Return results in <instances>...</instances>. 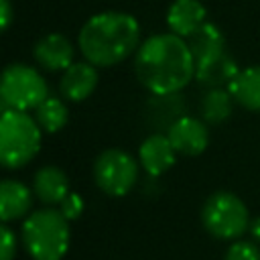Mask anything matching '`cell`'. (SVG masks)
Masks as SVG:
<instances>
[{
	"mask_svg": "<svg viewBox=\"0 0 260 260\" xmlns=\"http://www.w3.org/2000/svg\"><path fill=\"white\" fill-rule=\"evenodd\" d=\"M169 140L173 142L175 150L183 156H199L201 152H205L207 144H209V130H207V122L197 120L189 114H185L183 118H179L167 132Z\"/></svg>",
	"mask_w": 260,
	"mask_h": 260,
	"instance_id": "cell-8",
	"label": "cell"
},
{
	"mask_svg": "<svg viewBox=\"0 0 260 260\" xmlns=\"http://www.w3.org/2000/svg\"><path fill=\"white\" fill-rule=\"evenodd\" d=\"M165 20L171 32L187 39L207 20V10L199 0H173Z\"/></svg>",
	"mask_w": 260,
	"mask_h": 260,
	"instance_id": "cell-13",
	"label": "cell"
},
{
	"mask_svg": "<svg viewBox=\"0 0 260 260\" xmlns=\"http://www.w3.org/2000/svg\"><path fill=\"white\" fill-rule=\"evenodd\" d=\"M32 207V191L16 181L4 179L0 183V219L2 223H10L14 219L24 217Z\"/></svg>",
	"mask_w": 260,
	"mask_h": 260,
	"instance_id": "cell-15",
	"label": "cell"
},
{
	"mask_svg": "<svg viewBox=\"0 0 260 260\" xmlns=\"http://www.w3.org/2000/svg\"><path fill=\"white\" fill-rule=\"evenodd\" d=\"M234 95L230 89L225 87H213V89H207L201 98V118L203 122L211 124V126H217L221 122H225L230 116H232V110H234Z\"/></svg>",
	"mask_w": 260,
	"mask_h": 260,
	"instance_id": "cell-19",
	"label": "cell"
},
{
	"mask_svg": "<svg viewBox=\"0 0 260 260\" xmlns=\"http://www.w3.org/2000/svg\"><path fill=\"white\" fill-rule=\"evenodd\" d=\"M43 130L28 112L2 110L0 118V160L6 169L28 165L41 150Z\"/></svg>",
	"mask_w": 260,
	"mask_h": 260,
	"instance_id": "cell-4",
	"label": "cell"
},
{
	"mask_svg": "<svg viewBox=\"0 0 260 260\" xmlns=\"http://www.w3.org/2000/svg\"><path fill=\"white\" fill-rule=\"evenodd\" d=\"M187 45L191 49V55L195 59V65L207 63L219 55L225 53V37L221 32V28L209 20H205L193 35H189Z\"/></svg>",
	"mask_w": 260,
	"mask_h": 260,
	"instance_id": "cell-14",
	"label": "cell"
},
{
	"mask_svg": "<svg viewBox=\"0 0 260 260\" xmlns=\"http://www.w3.org/2000/svg\"><path fill=\"white\" fill-rule=\"evenodd\" d=\"M238 73H240V67L228 53H223V55H219V57L195 67V79L205 89L230 87Z\"/></svg>",
	"mask_w": 260,
	"mask_h": 260,
	"instance_id": "cell-17",
	"label": "cell"
},
{
	"mask_svg": "<svg viewBox=\"0 0 260 260\" xmlns=\"http://www.w3.org/2000/svg\"><path fill=\"white\" fill-rule=\"evenodd\" d=\"M195 59L187 41L175 32H158L140 43L134 57L138 81L150 93H177L195 77Z\"/></svg>",
	"mask_w": 260,
	"mask_h": 260,
	"instance_id": "cell-1",
	"label": "cell"
},
{
	"mask_svg": "<svg viewBox=\"0 0 260 260\" xmlns=\"http://www.w3.org/2000/svg\"><path fill=\"white\" fill-rule=\"evenodd\" d=\"M49 95L45 77L26 63H10L2 73V110H35Z\"/></svg>",
	"mask_w": 260,
	"mask_h": 260,
	"instance_id": "cell-6",
	"label": "cell"
},
{
	"mask_svg": "<svg viewBox=\"0 0 260 260\" xmlns=\"http://www.w3.org/2000/svg\"><path fill=\"white\" fill-rule=\"evenodd\" d=\"M35 61L47 71H65L73 63V45L61 32L41 37L32 49Z\"/></svg>",
	"mask_w": 260,
	"mask_h": 260,
	"instance_id": "cell-11",
	"label": "cell"
},
{
	"mask_svg": "<svg viewBox=\"0 0 260 260\" xmlns=\"http://www.w3.org/2000/svg\"><path fill=\"white\" fill-rule=\"evenodd\" d=\"M228 89L240 106H244L250 112H260V65L240 69V73Z\"/></svg>",
	"mask_w": 260,
	"mask_h": 260,
	"instance_id": "cell-18",
	"label": "cell"
},
{
	"mask_svg": "<svg viewBox=\"0 0 260 260\" xmlns=\"http://www.w3.org/2000/svg\"><path fill=\"white\" fill-rule=\"evenodd\" d=\"M98 67L93 63H71L59 79V91L69 102H83L98 87Z\"/></svg>",
	"mask_w": 260,
	"mask_h": 260,
	"instance_id": "cell-12",
	"label": "cell"
},
{
	"mask_svg": "<svg viewBox=\"0 0 260 260\" xmlns=\"http://www.w3.org/2000/svg\"><path fill=\"white\" fill-rule=\"evenodd\" d=\"M0 12H2V30H6L8 26H10V22H12V4H10V0H0Z\"/></svg>",
	"mask_w": 260,
	"mask_h": 260,
	"instance_id": "cell-24",
	"label": "cell"
},
{
	"mask_svg": "<svg viewBox=\"0 0 260 260\" xmlns=\"http://www.w3.org/2000/svg\"><path fill=\"white\" fill-rule=\"evenodd\" d=\"M22 246L32 260H61L71 244L69 219L61 209L47 205L26 215L20 230Z\"/></svg>",
	"mask_w": 260,
	"mask_h": 260,
	"instance_id": "cell-3",
	"label": "cell"
},
{
	"mask_svg": "<svg viewBox=\"0 0 260 260\" xmlns=\"http://www.w3.org/2000/svg\"><path fill=\"white\" fill-rule=\"evenodd\" d=\"M223 260H260V248L250 240H234Z\"/></svg>",
	"mask_w": 260,
	"mask_h": 260,
	"instance_id": "cell-21",
	"label": "cell"
},
{
	"mask_svg": "<svg viewBox=\"0 0 260 260\" xmlns=\"http://www.w3.org/2000/svg\"><path fill=\"white\" fill-rule=\"evenodd\" d=\"M35 120L41 126L43 132L47 134H55L59 132L67 120H69V110L65 106V102L57 95H47L37 108H35Z\"/></svg>",
	"mask_w": 260,
	"mask_h": 260,
	"instance_id": "cell-20",
	"label": "cell"
},
{
	"mask_svg": "<svg viewBox=\"0 0 260 260\" xmlns=\"http://www.w3.org/2000/svg\"><path fill=\"white\" fill-rule=\"evenodd\" d=\"M32 193L45 205H59L69 195V179L65 171L55 165L39 169L32 177Z\"/></svg>",
	"mask_w": 260,
	"mask_h": 260,
	"instance_id": "cell-16",
	"label": "cell"
},
{
	"mask_svg": "<svg viewBox=\"0 0 260 260\" xmlns=\"http://www.w3.org/2000/svg\"><path fill=\"white\" fill-rule=\"evenodd\" d=\"M177 150L165 132H154L138 148V162L150 177L165 175L177 160Z\"/></svg>",
	"mask_w": 260,
	"mask_h": 260,
	"instance_id": "cell-10",
	"label": "cell"
},
{
	"mask_svg": "<svg viewBox=\"0 0 260 260\" xmlns=\"http://www.w3.org/2000/svg\"><path fill=\"white\" fill-rule=\"evenodd\" d=\"M16 256V236L8 228V223H2L0 228V260H12Z\"/></svg>",
	"mask_w": 260,
	"mask_h": 260,
	"instance_id": "cell-23",
	"label": "cell"
},
{
	"mask_svg": "<svg viewBox=\"0 0 260 260\" xmlns=\"http://www.w3.org/2000/svg\"><path fill=\"white\" fill-rule=\"evenodd\" d=\"M203 228L217 240H240L250 228V213L246 203L230 191L211 193L201 209Z\"/></svg>",
	"mask_w": 260,
	"mask_h": 260,
	"instance_id": "cell-5",
	"label": "cell"
},
{
	"mask_svg": "<svg viewBox=\"0 0 260 260\" xmlns=\"http://www.w3.org/2000/svg\"><path fill=\"white\" fill-rule=\"evenodd\" d=\"M250 232H252L254 240H256V242H260V215L252 219V223H250Z\"/></svg>",
	"mask_w": 260,
	"mask_h": 260,
	"instance_id": "cell-25",
	"label": "cell"
},
{
	"mask_svg": "<svg viewBox=\"0 0 260 260\" xmlns=\"http://www.w3.org/2000/svg\"><path fill=\"white\" fill-rule=\"evenodd\" d=\"M93 179L106 195L124 197L138 181V162L122 148H108L93 162Z\"/></svg>",
	"mask_w": 260,
	"mask_h": 260,
	"instance_id": "cell-7",
	"label": "cell"
},
{
	"mask_svg": "<svg viewBox=\"0 0 260 260\" xmlns=\"http://www.w3.org/2000/svg\"><path fill=\"white\" fill-rule=\"evenodd\" d=\"M187 114L185 98L177 93H150V100L144 106L146 124L156 132H169V128Z\"/></svg>",
	"mask_w": 260,
	"mask_h": 260,
	"instance_id": "cell-9",
	"label": "cell"
},
{
	"mask_svg": "<svg viewBox=\"0 0 260 260\" xmlns=\"http://www.w3.org/2000/svg\"><path fill=\"white\" fill-rule=\"evenodd\" d=\"M85 61L95 67H112L126 61L140 47L138 20L120 10H104L85 20L77 35Z\"/></svg>",
	"mask_w": 260,
	"mask_h": 260,
	"instance_id": "cell-2",
	"label": "cell"
},
{
	"mask_svg": "<svg viewBox=\"0 0 260 260\" xmlns=\"http://www.w3.org/2000/svg\"><path fill=\"white\" fill-rule=\"evenodd\" d=\"M59 209H61V213H63L69 221H75V219L81 217V213H83V209H85V201H83L81 195L69 191V195L59 203Z\"/></svg>",
	"mask_w": 260,
	"mask_h": 260,
	"instance_id": "cell-22",
	"label": "cell"
}]
</instances>
